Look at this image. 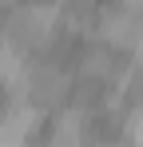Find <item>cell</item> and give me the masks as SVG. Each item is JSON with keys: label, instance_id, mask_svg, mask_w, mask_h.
<instances>
[{"label": "cell", "instance_id": "2", "mask_svg": "<svg viewBox=\"0 0 143 147\" xmlns=\"http://www.w3.org/2000/svg\"><path fill=\"white\" fill-rule=\"evenodd\" d=\"M68 92H72V76L52 64V60H40L28 68V80H24V99L40 111H52V107H64L68 103Z\"/></svg>", "mask_w": 143, "mask_h": 147}, {"label": "cell", "instance_id": "3", "mask_svg": "<svg viewBox=\"0 0 143 147\" xmlns=\"http://www.w3.org/2000/svg\"><path fill=\"white\" fill-rule=\"evenodd\" d=\"M92 36H99L107 48H115V52H131V48H135V40L143 36V16L127 12L123 4H111V8H95Z\"/></svg>", "mask_w": 143, "mask_h": 147}, {"label": "cell", "instance_id": "9", "mask_svg": "<svg viewBox=\"0 0 143 147\" xmlns=\"http://www.w3.org/2000/svg\"><path fill=\"white\" fill-rule=\"evenodd\" d=\"M92 147H127V143H115V139H95Z\"/></svg>", "mask_w": 143, "mask_h": 147}, {"label": "cell", "instance_id": "8", "mask_svg": "<svg viewBox=\"0 0 143 147\" xmlns=\"http://www.w3.org/2000/svg\"><path fill=\"white\" fill-rule=\"evenodd\" d=\"M131 60H135V64H139V68H143V36H139V40H135V48H131Z\"/></svg>", "mask_w": 143, "mask_h": 147}, {"label": "cell", "instance_id": "5", "mask_svg": "<svg viewBox=\"0 0 143 147\" xmlns=\"http://www.w3.org/2000/svg\"><path fill=\"white\" fill-rule=\"evenodd\" d=\"M84 127H88V115L84 111H60L56 119H52V131H48V143L44 147H88L84 143Z\"/></svg>", "mask_w": 143, "mask_h": 147}, {"label": "cell", "instance_id": "1", "mask_svg": "<svg viewBox=\"0 0 143 147\" xmlns=\"http://www.w3.org/2000/svg\"><path fill=\"white\" fill-rule=\"evenodd\" d=\"M60 32V8L56 4H16L0 20V48L12 52H44Z\"/></svg>", "mask_w": 143, "mask_h": 147}, {"label": "cell", "instance_id": "10", "mask_svg": "<svg viewBox=\"0 0 143 147\" xmlns=\"http://www.w3.org/2000/svg\"><path fill=\"white\" fill-rule=\"evenodd\" d=\"M16 4H20V0H0V8H16Z\"/></svg>", "mask_w": 143, "mask_h": 147}, {"label": "cell", "instance_id": "4", "mask_svg": "<svg viewBox=\"0 0 143 147\" xmlns=\"http://www.w3.org/2000/svg\"><path fill=\"white\" fill-rule=\"evenodd\" d=\"M119 56L115 48H107V44H92V48L80 56V80H92V84H103V88H111L119 76Z\"/></svg>", "mask_w": 143, "mask_h": 147}, {"label": "cell", "instance_id": "7", "mask_svg": "<svg viewBox=\"0 0 143 147\" xmlns=\"http://www.w3.org/2000/svg\"><path fill=\"white\" fill-rule=\"evenodd\" d=\"M127 12H135V16H143V0H119Z\"/></svg>", "mask_w": 143, "mask_h": 147}, {"label": "cell", "instance_id": "6", "mask_svg": "<svg viewBox=\"0 0 143 147\" xmlns=\"http://www.w3.org/2000/svg\"><path fill=\"white\" fill-rule=\"evenodd\" d=\"M123 135H127V147H143V103L123 115Z\"/></svg>", "mask_w": 143, "mask_h": 147}]
</instances>
